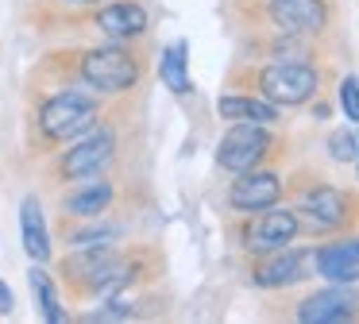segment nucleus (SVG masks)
<instances>
[{"label":"nucleus","instance_id":"nucleus-21","mask_svg":"<svg viewBox=\"0 0 359 324\" xmlns=\"http://www.w3.org/2000/svg\"><path fill=\"white\" fill-rule=\"evenodd\" d=\"M325 147H328V158H332L336 166H351L355 154H359V131H351L348 123H344V128L328 131Z\"/></svg>","mask_w":359,"mask_h":324},{"label":"nucleus","instance_id":"nucleus-16","mask_svg":"<svg viewBox=\"0 0 359 324\" xmlns=\"http://www.w3.org/2000/svg\"><path fill=\"white\" fill-rule=\"evenodd\" d=\"M217 112L228 123H266V128H274L282 120V108L263 100L259 93H224L217 100Z\"/></svg>","mask_w":359,"mask_h":324},{"label":"nucleus","instance_id":"nucleus-19","mask_svg":"<svg viewBox=\"0 0 359 324\" xmlns=\"http://www.w3.org/2000/svg\"><path fill=\"white\" fill-rule=\"evenodd\" d=\"M27 282H32V293H35V305H39L43 320L62 324L66 320V309H62V297H58V282L43 270V262L35 270H27Z\"/></svg>","mask_w":359,"mask_h":324},{"label":"nucleus","instance_id":"nucleus-13","mask_svg":"<svg viewBox=\"0 0 359 324\" xmlns=\"http://www.w3.org/2000/svg\"><path fill=\"white\" fill-rule=\"evenodd\" d=\"M313 274L325 282H359V236L336 231L313 247Z\"/></svg>","mask_w":359,"mask_h":324},{"label":"nucleus","instance_id":"nucleus-15","mask_svg":"<svg viewBox=\"0 0 359 324\" xmlns=\"http://www.w3.org/2000/svg\"><path fill=\"white\" fill-rule=\"evenodd\" d=\"M74 189L66 193L62 208L74 216V220H101L109 212V205L116 201V185L109 177H86V182H70Z\"/></svg>","mask_w":359,"mask_h":324},{"label":"nucleus","instance_id":"nucleus-26","mask_svg":"<svg viewBox=\"0 0 359 324\" xmlns=\"http://www.w3.org/2000/svg\"><path fill=\"white\" fill-rule=\"evenodd\" d=\"M351 166H355V174H359V154H355V162H351Z\"/></svg>","mask_w":359,"mask_h":324},{"label":"nucleus","instance_id":"nucleus-10","mask_svg":"<svg viewBox=\"0 0 359 324\" xmlns=\"http://www.w3.org/2000/svg\"><path fill=\"white\" fill-rule=\"evenodd\" d=\"M116 158V131L112 128H89L86 135L74 139L70 151H62L58 158V177L62 182H86V177H97L112 166Z\"/></svg>","mask_w":359,"mask_h":324},{"label":"nucleus","instance_id":"nucleus-18","mask_svg":"<svg viewBox=\"0 0 359 324\" xmlns=\"http://www.w3.org/2000/svg\"><path fill=\"white\" fill-rule=\"evenodd\" d=\"M158 77H163L166 89H174L178 97L194 93V77H189V43L186 39H178V43H170L163 50V58H158Z\"/></svg>","mask_w":359,"mask_h":324},{"label":"nucleus","instance_id":"nucleus-14","mask_svg":"<svg viewBox=\"0 0 359 324\" xmlns=\"http://www.w3.org/2000/svg\"><path fill=\"white\" fill-rule=\"evenodd\" d=\"M93 27L101 31L109 43H132V39H140L143 31L151 27V15H147V8L135 4V0H104L93 12Z\"/></svg>","mask_w":359,"mask_h":324},{"label":"nucleus","instance_id":"nucleus-6","mask_svg":"<svg viewBox=\"0 0 359 324\" xmlns=\"http://www.w3.org/2000/svg\"><path fill=\"white\" fill-rule=\"evenodd\" d=\"M278 147L282 139L266 123H232L217 143V166L228 174H243V170L266 166L278 154Z\"/></svg>","mask_w":359,"mask_h":324},{"label":"nucleus","instance_id":"nucleus-20","mask_svg":"<svg viewBox=\"0 0 359 324\" xmlns=\"http://www.w3.org/2000/svg\"><path fill=\"white\" fill-rule=\"evenodd\" d=\"M313 43L317 39H302V35H271L263 43V54L271 62H313Z\"/></svg>","mask_w":359,"mask_h":324},{"label":"nucleus","instance_id":"nucleus-12","mask_svg":"<svg viewBox=\"0 0 359 324\" xmlns=\"http://www.w3.org/2000/svg\"><path fill=\"white\" fill-rule=\"evenodd\" d=\"M282 197H286V177L271 166L243 170V174H236V182L228 185V208L240 212V216L263 212V208L278 205Z\"/></svg>","mask_w":359,"mask_h":324},{"label":"nucleus","instance_id":"nucleus-3","mask_svg":"<svg viewBox=\"0 0 359 324\" xmlns=\"http://www.w3.org/2000/svg\"><path fill=\"white\" fill-rule=\"evenodd\" d=\"M78 77L93 93L120 97V93H132L135 85H140L143 69H140V58H135L124 43H104V46H89V50H81Z\"/></svg>","mask_w":359,"mask_h":324},{"label":"nucleus","instance_id":"nucleus-1","mask_svg":"<svg viewBox=\"0 0 359 324\" xmlns=\"http://www.w3.org/2000/svg\"><path fill=\"white\" fill-rule=\"evenodd\" d=\"M294 212L302 220V231H309V236H336V231L355 228L359 201H355V193L340 189V185L325 182V177H309L305 185H294Z\"/></svg>","mask_w":359,"mask_h":324},{"label":"nucleus","instance_id":"nucleus-24","mask_svg":"<svg viewBox=\"0 0 359 324\" xmlns=\"http://www.w3.org/2000/svg\"><path fill=\"white\" fill-rule=\"evenodd\" d=\"M12 309H16V293L8 290V282L0 278V316H8Z\"/></svg>","mask_w":359,"mask_h":324},{"label":"nucleus","instance_id":"nucleus-8","mask_svg":"<svg viewBox=\"0 0 359 324\" xmlns=\"http://www.w3.org/2000/svg\"><path fill=\"white\" fill-rule=\"evenodd\" d=\"M297 236H302V220L282 201L263 208V212H248V220L240 224V247L248 255H266V251H278V247H290Z\"/></svg>","mask_w":359,"mask_h":324},{"label":"nucleus","instance_id":"nucleus-25","mask_svg":"<svg viewBox=\"0 0 359 324\" xmlns=\"http://www.w3.org/2000/svg\"><path fill=\"white\" fill-rule=\"evenodd\" d=\"M58 4H66V8H86V12H89V8H101L104 0H58Z\"/></svg>","mask_w":359,"mask_h":324},{"label":"nucleus","instance_id":"nucleus-22","mask_svg":"<svg viewBox=\"0 0 359 324\" xmlns=\"http://www.w3.org/2000/svg\"><path fill=\"white\" fill-rule=\"evenodd\" d=\"M120 239L116 224H89V228H78L70 236V247H112Z\"/></svg>","mask_w":359,"mask_h":324},{"label":"nucleus","instance_id":"nucleus-4","mask_svg":"<svg viewBox=\"0 0 359 324\" xmlns=\"http://www.w3.org/2000/svg\"><path fill=\"white\" fill-rule=\"evenodd\" d=\"M320 81L325 77L313 62H266L251 74L255 93L278 108H302L309 100H317Z\"/></svg>","mask_w":359,"mask_h":324},{"label":"nucleus","instance_id":"nucleus-7","mask_svg":"<svg viewBox=\"0 0 359 324\" xmlns=\"http://www.w3.org/2000/svg\"><path fill=\"white\" fill-rule=\"evenodd\" d=\"M259 15L271 27V35L320 39L332 27V4L328 0H263Z\"/></svg>","mask_w":359,"mask_h":324},{"label":"nucleus","instance_id":"nucleus-17","mask_svg":"<svg viewBox=\"0 0 359 324\" xmlns=\"http://www.w3.org/2000/svg\"><path fill=\"white\" fill-rule=\"evenodd\" d=\"M20 239L32 262H50L55 247H50V231H47V216H43L39 197H24L20 201Z\"/></svg>","mask_w":359,"mask_h":324},{"label":"nucleus","instance_id":"nucleus-5","mask_svg":"<svg viewBox=\"0 0 359 324\" xmlns=\"http://www.w3.org/2000/svg\"><path fill=\"white\" fill-rule=\"evenodd\" d=\"M97 112L101 108L86 89H58L39 104V131L50 143H70L89 128H97Z\"/></svg>","mask_w":359,"mask_h":324},{"label":"nucleus","instance_id":"nucleus-9","mask_svg":"<svg viewBox=\"0 0 359 324\" xmlns=\"http://www.w3.org/2000/svg\"><path fill=\"white\" fill-rule=\"evenodd\" d=\"M290 316L302 324H348L359 320V282H328L325 290L294 301Z\"/></svg>","mask_w":359,"mask_h":324},{"label":"nucleus","instance_id":"nucleus-23","mask_svg":"<svg viewBox=\"0 0 359 324\" xmlns=\"http://www.w3.org/2000/svg\"><path fill=\"white\" fill-rule=\"evenodd\" d=\"M336 97H340V112L348 116V123H359V77H355V74L340 77V89H336Z\"/></svg>","mask_w":359,"mask_h":324},{"label":"nucleus","instance_id":"nucleus-11","mask_svg":"<svg viewBox=\"0 0 359 324\" xmlns=\"http://www.w3.org/2000/svg\"><path fill=\"white\" fill-rule=\"evenodd\" d=\"M313 278V247H278L266 255H251V285L259 290H290Z\"/></svg>","mask_w":359,"mask_h":324},{"label":"nucleus","instance_id":"nucleus-2","mask_svg":"<svg viewBox=\"0 0 359 324\" xmlns=\"http://www.w3.org/2000/svg\"><path fill=\"white\" fill-rule=\"evenodd\" d=\"M62 278L78 293H112L135 278V266L116 247H74L62 259Z\"/></svg>","mask_w":359,"mask_h":324}]
</instances>
